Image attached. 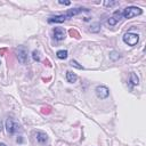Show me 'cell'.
Wrapping results in <instances>:
<instances>
[{"label": "cell", "instance_id": "obj_1", "mask_svg": "<svg viewBox=\"0 0 146 146\" xmlns=\"http://www.w3.org/2000/svg\"><path fill=\"white\" fill-rule=\"evenodd\" d=\"M121 13V16L122 18H132V17H136V16H139L143 14V10L139 8V7H136V6H129V7H125L124 9L120 10Z\"/></svg>", "mask_w": 146, "mask_h": 146}, {"label": "cell", "instance_id": "obj_2", "mask_svg": "<svg viewBox=\"0 0 146 146\" xmlns=\"http://www.w3.org/2000/svg\"><path fill=\"white\" fill-rule=\"evenodd\" d=\"M123 42L130 47H133L138 43L139 41V35L137 33H133V32H127L124 35H123Z\"/></svg>", "mask_w": 146, "mask_h": 146}, {"label": "cell", "instance_id": "obj_3", "mask_svg": "<svg viewBox=\"0 0 146 146\" xmlns=\"http://www.w3.org/2000/svg\"><path fill=\"white\" fill-rule=\"evenodd\" d=\"M6 130L9 135H14L19 130V125L16 121H14L11 117H8L6 120Z\"/></svg>", "mask_w": 146, "mask_h": 146}, {"label": "cell", "instance_id": "obj_4", "mask_svg": "<svg viewBox=\"0 0 146 146\" xmlns=\"http://www.w3.org/2000/svg\"><path fill=\"white\" fill-rule=\"evenodd\" d=\"M95 91H96V96L99 99H106L110 96V89L106 86H103V84L97 86L96 89H95Z\"/></svg>", "mask_w": 146, "mask_h": 146}, {"label": "cell", "instance_id": "obj_5", "mask_svg": "<svg viewBox=\"0 0 146 146\" xmlns=\"http://www.w3.org/2000/svg\"><path fill=\"white\" fill-rule=\"evenodd\" d=\"M16 51H17L18 62L21 64H26V62H27V50H26V48L23 47V46H21V47L17 48Z\"/></svg>", "mask_w": 146, "mask_h": 146}, {"label": "cell", "instance_id": "obj_6", "mask_svg": "<svg viewBox=\"0 0 146 146\" xmlns=\"http://www.w3.org/2000/svg\"><path fill=\"white\" fill-rule=\"evenodd\" d=\"M52 34H54V39L57 41H62L65 39L66 32L63 27H54L52 29Z\"/></svg>", "mask_w": 146, "mask_h": 146}, {"label": "cell", "instance_id": "obj_7", "mask_svg": "<svg viewBox=\"0 0 146 146\" xmlns=\"http://www.w3.org/2000/svg\"><path fill=\"white\" fill-rule=\"evenodd\" d=\"M34 135H35V139H36V141H38L40 145H44V144L48 141V136H47L46 132L38 130Z\"/></svg>", "mask_w": 146, "mask_h": 146}, {"label": "cell", "instance_id": "obj_8", "mask_svg": "<svg viewBox=\"0 0 146 146\" xmlns=\"http://www.w3.org/2000/svg\"><path fill=\"white\" fill-rule=\"evenodd\" d=\"M89 9H87V8H73V9H70V10H67L66 13H65V16L67 17V18H71V17H73V16H75V15H79L80 13H83V11H88Z\"/></svg>", "mask_w": 146, "mask_h": 146}, {"label": "cell", "instance_id": "obj_9", "mask_svg": "<svg viewBox=\"0 0 146 146\" xmlns=\"http://www.w3.org/2000/svg\"><path fill=\"white\" fill-rule=\"evenodd\" d=\"M67 19V17L65 16V14H60V15H55L52 17H49L48 18V23L49 24H52V23H63Z\"/></svg>", "mask_w": 146, "mask_h": 146}, {"label": "cell", "instance_id": "obj_10", "mask_svg": "<svg viewBox=\"0 0 146 146\" xmlns=\"http://www.w3.org/2000/svg\"><path fill=\"white\" fill-rule=\"evenodd\" d=\"M66 80L70 83H74L78 80V75L72 71H66Z\"/></svg>", "mask_w": 146, "mask_h": 146}, {"label": "cell", "instance_id": "obj_11", "mask_svg": "<svg viewBox=\"0 0 146 146\" xmlns=\"http://www.w3.org/2000/svg\"><path fill=\"white\" fill-rule=\"evenodd\" d=\"M129 82H130V84H131V86H138V84H139V78L137 76V74H136V73H133V72H131V73H130Z\"/></svg>", "mask_w": 146, "mask_h": 146}, {"label": "cell", "instance_id": "obj_12", "mask_svg": "<svg viewBox=\"0 0 146 146\" xmlns=\"http://www.w3.org/2000/svg\"><path fill=\"white\" fill-rule=\"evenodd\" d=\"M67 55H68V52H67V50H65V49L58 50V51L56 52V56H57L58 59H66V58H67Z\"/></svg>", "mask_w": 146, "mask_h": 146}, {"label": "cell", "instance_id": "obj_13", "mask_svg": "<svg viewBox=\"0 0 146 146\" xmlns=\"http://www.w3.org/2000/svg\"><path fill=\"white\" fill-rule=\"evenodd\" d=\"M103 5L105 6V7H108V8H112V7H115V6H119L120 5V2L119 1H108V0H105L104 2H103Z\"/></svg>", "mask_w": 146, "mask_h": 146}, {"label": "cell", "instance_id": "obj_14", "mask_svg": "<svg viewBox=\"0 0 146 146\" xmlns=\"http://www.w3.org/2000/svg\"><path fill=\"white\" fill-rule=\"evenodd\" d=\"M121 58V55L117 52V51H111L110 52V59H112L113 62H116V60H119Z\"/></svg>", "mask_w": 146, "mask_h": 146}, {"label": "cell", "instance_id": "obj_15", "mask_svg": "<svg viewBox=\"0 0 146 146\" xmlns=\"http://www.w3.org/2000/svg\"><path fill=\"white\" fill-rule=\"evenodd\" d=\"M99 30H100V24H99V23H94V24H91V26H90V29H89V31L92 32V33H97V32H99Z\"/></svg>", "mask_w": 146, "mask_h": 146}, {"label": "cell", "instance_id": "obj_16", "mask_svg": "<svg viewBox=\"0 0 146 146\" xmlns=\"http://www.w3.org/2000/svg\"><path fill=\"white\" fill-rule=\"evenodd\" d=\"M68 34H70V36H72V38L80 39V33H79L75 29H70V30H68Z\"/></svg>", "mask_w": 146, "mask_h": 146}, {"label": "cell", "instance_id": "obj_17", "mask_svg": "<svg viewBox=\"0 0 146 146\" xmlns=\"http://www.w3.org/2000/svg\"><path fill=\"white\" fill-rule=\"evenodd\" d=\"M32 58L35 62H40V52L38 50H33L32 51Z\"/></svg>", "mask_w": 146, "mask_h": 146}, {"label": "cell", "instance_id": "obj_18", "mask_svg": "<svg viewBox=\"0 0 146 146\" xmlns=\"http://www.w3.org/2000/svg\"><path fill=\"white\" fill-rule=\"evenodd\" d=\"M70 65H71V66H74V67H76V68H79V70H83V66H82V65H79V63H78L76 60H74V59H72V60L70 62Z\"/></svg>", "mask_w": 146, "mask_h": 146}, {"label": "cell", "instance_id": "obj_19", "mask_svg": "<svg viewBox=\"0 0 146 146\" xmlns=\"http://www.w3.org/2000/svg\"><path fill=\"white\" fill-rule=\"evenodd\" d=\"M41 112H42L43 114H50V113H51V108H50L49 106H43V107L41 108Z\"/></svg>", "mask_w": 146, "mask_h": 146}, {"label": "cell", "instance_id": "obj_20", "mask_svg": "<svg viewBox=\"0 0 146 146\" xmlns=\"http://www.w3.org/2000/svg\"><path fill=\"white\" fill-rule=\"evenodd\" d=\"M58 3H60V5H65V6H68V5H71V1H58Z\"/></svg>", "mask_w": 146, "mask_h": 146}, {"label": "cell", "instance_id": "obj_21", "mask_svg": "<svg viewBox=\"0 0 146 146\" xmlns=\"http://www.w3.org/2000/svg\"><path fill=\"white\" fill-rule=\"evenodd\" d=\"M7 50H8L7 48H1V49H0V55H3V54L7 51Z\"/></svg>", "mask_w": 146, "mask_h": 146}, {"label": "cell", "instance_id": "obj_22", "mask_svg": "<svg viewBox=\"0 0 146 146\" xmlns=\"http://www.w3.org/2000/svg\"><path fill=\"white\" fill-rule=\"evenodd\" d=\"M46 64H47V66H49V67H51V64H50V62H49L48 59H46V60H44V65H46Z\"/></svg>", "mask_w": 146, "mask_h": 146}, {"label": "cell", "instance_id": "obj_23", "mask_svg": "<svg viewBox=\"0 0 146 146\" xmlns=\"http://www.w3.org/2000/svg\"><path fill=\"white\" fill-rule=\"evenodd\" d=\"M16 141H17V143H23V138H22V136H19V137L16 139Z\"/></svg>", "mask_w": 146, "mask_h": 146}, {"label": "cell", "instance_id": "obj_24", "mask_svg": "<svg viewBox=\"0 0 146 146\" xmlns=\"http://www.w3.org/2000/svg\"><path fill=\"white\" fill-rule=\"evenodd\" d=\"M1 130H2V121L0 120V131H1Z\"/></svg>", "mask_w": 146, "mask_h": 146}, {"label": "cell", "instance_id": "obj_25", "mask_svg": "<svg viewBox=\"0 0 146 146\" xmlns=\"http://www.w3.org/2000/svg\"><path fill=\"white\" fill-rule=\"evenodd\" d=\"M0 146H7L5 143H0Z\"/></svg>", "mask_w": 146, "mask_h": 146}, {"label": "cell", "instance_id": "obj_26", "mask_svg": "<svg viewBox=\"0 0 146 146\" xmlns=\"http://www.w3.org/2000/svg\"><path fill=\"white\" fill-rule=\"evenodd\" d=\"M0 64H1V63H0Z\"/></svg>", "mask_w": 146, "mask_h": 146}]
</instances>
